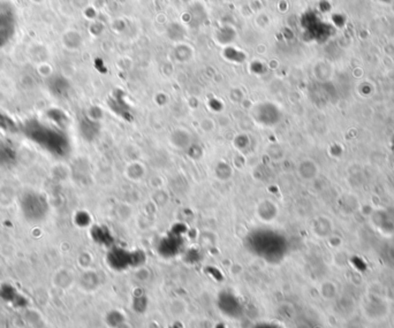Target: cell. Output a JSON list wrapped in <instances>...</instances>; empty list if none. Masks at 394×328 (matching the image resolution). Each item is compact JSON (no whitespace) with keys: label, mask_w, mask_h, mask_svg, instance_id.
Segmentation results:
<instances>
[{"label":"cell","mask_w":394,"mask_h":328,"mask_svg":"<svg viewBox=\"0 0 394 328\" xmlns=\"http://www.w3.org/2000/svg\"><path fill=\"white\" fill-rule=\"evenodd\" d=\"M25 132L28 138L53 155H58L62 148H65L62 134L51 127L42 125L41 122H29L26 126Z\"/></svg>","instance_id":"cell-1"},{"label":"cell","mask_w":394,"mask_h":328,"mask_svg":"<svg viewBox=\"0 0 394 328\" xmlns=\"http://www.w3.org/2000/svg\"><path fill=\"white\" fill-rule=\"evenodd\" d=\"M298 174L303 180H313L318 175V166L310 159L302 160L298 165Z\"/></svg>","instance_id":"cell-4"},{"label":"cell","mask_w":394,"mask_h":328,"mask_svg":"<svg viewBox=\"0 0 394 328\" xmlns=\"http://www.w3.org/2000/svg\"><path fill=\"white\" fill-rule=\"evenodd\" d=\"M16 156V152L13 145L7 143L2 142L0 143V164H11L14 162Z\"/></svg>","instance_id":"cell-5"},{"label":"cell","mask_w":394,"mask_h":328,"mask_svg":"<svg viewBox=\"0 0 394 328\" xmlns=\"http://www.w3.org/2000/svg\"><path fill=\"white\" fill-rule=\"evenodd\" d=\"M0 299L5 301L6 303L12 304L16 309L18 307L22 309L27 305V300L22 295H20L19 291L9 283H4L0 286Z\"/></svg>","instance_id":"cell-3"},{"label":"cell","mask_w":394,"mask_h":328,"mask_svg":"<svg viewBox=\"0 0 394 328\" xmlns=\"http://www.w3.org/2000/svg\"><path fill=\"white\" fill-rule=\"evenodd\" d=\"M6 116H2L1 114H0V129H4V130H11L12 129V127L14 126L13 125V122L11 121V120L9 119H7L5 121V119Z\"/></svg>","instance_id":"cell-6"},{"label":"cell","mask_w":394,"mask_h":328,"mask_svg":"<svg viewBox=\"0 0 394 328\" xmlns=\"http://www.w3.org/2000/svg\"><path fill=\"white\" fill-rule=\"evenodd\" d=\"M22 216L30 222H41L48 217L49 204L45 196L36 191H27L20 199Z\"/></svg>","instance_id":"cell-2"}]
</instances>
